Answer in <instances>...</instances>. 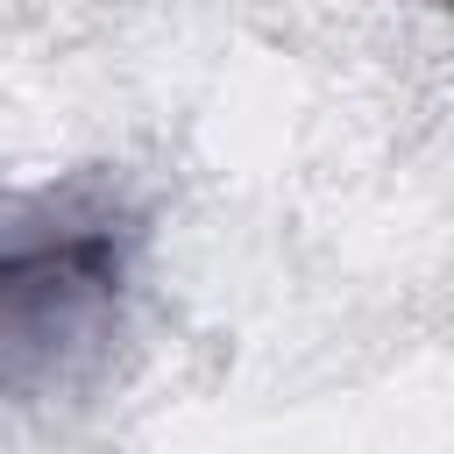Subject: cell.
<instances>
[{"mask_svg": "<svg viewBox=\"0 0 454 454\" xmlns=\"http://www.w3.org/2000/svg\"><path fill=\"white\" fill-rule=\"evenodd\" d=\"M128 277V241L114 213H57V234H14L7 241V376L28 383L35 355H64L92 340L121 298Z\"/></svg>", "mask_w": 454, "mask_h": 454, "instance_id": "6da1fadb", "label": "cell"}, {"mask_svg": "<svg viewBox=\"0 0 454 454\" xmlns=\"http://www.w3.org/2000/svg\"><path fill=\"white\" fill-rule=\"evenodd\" d=\"M440 7H454V0H440Z\"/></svg>", "mask_w": 454, "mask_h": 454, "instance_id": "7a4b0ae2", "label": "cell"}]
</instances>
